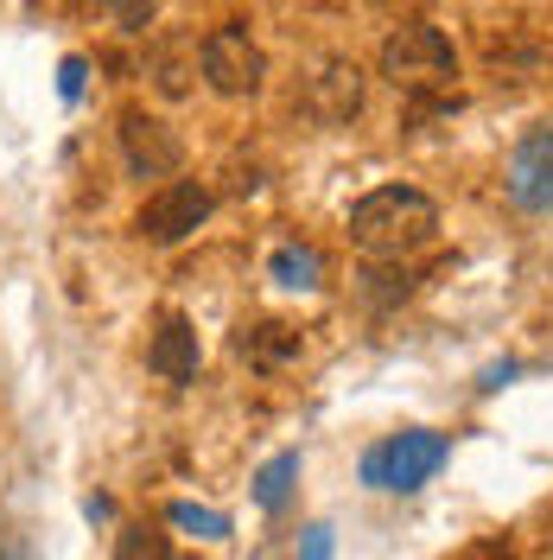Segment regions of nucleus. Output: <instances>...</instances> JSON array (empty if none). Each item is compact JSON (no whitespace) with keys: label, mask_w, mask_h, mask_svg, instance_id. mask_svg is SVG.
I'll return each mask as SVG.
<instances>
[{"label":"nucleus","mask_w":553,"mask_h":560,"mask_svg":"<svg viewBox=\"0 0 553 560\" xmlns=\"http://www.w3.org/2000/svg\"><path fill=\"white\" fill-rule=\"evenodd\" d=\"M0 560H33V555H26V548H7V555H0Z\"/></svg>","instance_id":"nucleus-20"},{"label":"nucleus","mask_w":553,"mask_h":560,"mask_svg":"<svg viewBox=\"0 0 553 560\" xmlns=\"http://www.w3.org/2000/svg\"><path fill=\"white\" fill-rule=\"evenodd\" d=\"M446 433H433V427H408V433H395V440H381L376 453L363 458V485L376 490H420L439 465H446Z\"/></svg>","instance_id":"nucleus-3"},{"label":"nucleus","mask_w":553,"mask_h":560,"mask_svg":"<svg viewBox=\"0 0 553 560\" xmlns=\"http://www.w3.org/2000/svg\"><path fill=\"white\" fill-rule=\"evenodd\" d=\"M509 198L521 210H553V128H534L516 147V160H509Z\"/></svg>","instance_id":"nucleus-8"},{"label":"nucleus","mask_w":553,"mask_h":560,"mask_svg":"<svg viewBox=\"0 0 553 560\" xmlns=\"http://www.w3.org/2000/svg\"><path fill=\"white\" fill-rule=\"evenodd\" d=\"M83 77H90V65H83V58H64V65H58V96H64V103H77V96H83Z\"/></svg>","instance_id":"nucleus-18"},{"label":"nucleus","mask_w":553,"mask_h":560,"mask_svg":"<svg viewBox=\"0 0 553 560\" xmlns=\"http://www.w3.org/2000/svg\"><path fill=\"white\" fill-rule=\"evenodd\" d=\"M350 243L363 255H381V261H401L439 236V205L420 191V185H376L369 198L350 205Z\"/></svg>","instance_id":"nucleus-1"},{"label":"nucleus","mask_w":553,"mask_h":560,"mask_svg":"<svg viewBox=\"0 0 553 560\" xmlns=\"http://www.w3.org/2000/svg\"><path fill=\"white\" fill-rule=\"evenodd\" d=\"M381 77L401 96H446L458 83V51H451V38L439 26L414 20V26H395L381 38Z\"/></svg>","instance_id":"nucleus-2"},{"label":"nucleus","mask_w":553,"mask_h":560,"mask_svg":"<svg viewBox=\"0 0 553 560\" xmlns=\"http://www.w3.org/2000/svg\"><path fill=\"white\" fill-rule=\"evenodd\" d=\"M293 478H299V453H280L268 458L261 471H255V503L274 516V510H286V497H293Z\"/></svg>","instance_id":"nucleus-12"},{"label":"nucleus","mask_w":553,"mask_h":560,"mask_svg":"<svg viewBox=\"0 0 553 560\" xmlns=\"http://www.w3.org/2000/svg\"><path fill=\"white\" fill-rule=\"evenodd\" d=\"M121 153H128L134 178H173L178 166H185V147H178V135L160 121V115H140V108H128V115H121Z\"/></svg>","instance_id":"nucleus-6"},{"label":"nucleus","mask_w":553,"mask_h":560,"mask_svg":"<svg viewBox=\"0 0 553 560\" xmlns=\"http://www.w3.org/2000/svg\"><path fill=\"white\" fill-rule=\"evenodd\" d=\"M414 287H420V275L414 268H401V261H369L363 275H356V293L369 300V306H401V300H414Z\"/></svg>","instance_id":"nucleus-11"},{"label":"nucleus","mask_w":553,"mask_h":560,"mask_svg":"<svg viewBox=\"0 0 553 560\" xmlns=\"http://www.w3.org/2000/svg\"><path fill=\"white\" fill-rule=\"evenodd\" d=\"M268 275L280 280V287H318V255L311 248H299V243H286V248H274V261H268Z\"/></svg>","instance_id":"nucleus-13"},{"label":"nucleus","mask_w":553,"mask_h":560,"mask_svg":"<svg viewBox=\"0 0 553 560\" xmlns=\"http://www.w3.org/2000/svg\"><path fill=\"white\" fill-rule=\"evenodd\" d=\"M210 205H216V198H210L204 178H173V185H160V191L140 205L134 230L146 236V243H160V248L185 243V236H191V230L210 217Z\"/></svg>","instance_id":"nucleus-5"},{"label":"nucleus","mask_w":553,"mask_h":560,"mask_svg":"<svg viewBox=\"0 0 553 560\" xmlns=\"http://www.w3.org/2000/svg\"><path fill=\"white\" fill-rule=\"evenodd\" d=\"M115 560H173V541H166L160 528L134 523V528H121V535H115Z\"/></svg>","instance_id":"nucleus-14"},{"label":"nucleus","mask_w":553,"mask_h":560,"mask_svg":"<svg viewBox=\"0 0 553 560\" xmlns=\"http://www.w3.org/2000/svg\"><path fill=\"white\" fill-rule=\"evenodd\" d=\"M185 51H191V45H166V51H160V65H153V83H160L166 96H185V90H191V70H185Z\"/></svg>","instance_id":"nucleus-16"},{"label":"nucleus","mask_w":553,"mask_h":560,"mask_svg":"<svg viewBox=\"0 0 553 560\" xmlns=\"http://www.w3.org/2000/svg\"><path fill=\"white\" fill-rule=\"evenodd\" d=\"M198 65H204V83L216 96H255L261 83H268V58H261V45L248 38V26H216V33L198 45Z\"/></svg>","instance_id":"nucleus-4"},{"label":"nucleus","mask_w":553,"mask_h":560,"mask_svg":"<svg viewBox=\"0 0 553 560\" xmlns=\"http://www.w3.org/2000/svg\"><path fill=\"white\" fill-rule=\"evenodd\" d=\"M153 13H160V0H108V20H115L121 33H146Z\"/></svg>","instance_id":"nucleus-17"},{"label":"nucleus","mask_w":553,"mask_h":560,"mask_svg":"<svg viewBox=\"0 0 553 560\" xmlns=\"http://www.w3.org/2000/svg\"><path fill=\"white\" fill-rule=\"evenodd\" d=\"M198 363H204V350H198L191 318L166 313L160 331H153V345H146V370H153L160 383H198Z\"/></svg>","instance_id":"nucleus-9"},{"label":"nucleus","mask_w":553,"mask_h":560,"mask_svg":"<svg viewBox=\"0 0 553 560\" xmlns=\"http://www.w3.org/2000/svg\"><path fill=\"white\" fill-rule=\"evenodd\" d=\"M356 108H363V70L350 65V58H325L306 77V115L325 121V128H344Z\"/></svg>","instance_id":"nucleus-7"},{"label":"nucleus","mask_w":553,"mask_h":560,"mask_svg":"<svg viewBox=\"0 0 553 560\" xmlns=\"http://www.w3.org/2000/svg\"><path fill=\"white\" fill-rule=\"evenodd\" d=\"M299 560H331V528H325V523H311V528H306V541H299Z\"/></svg>","instance_id":"nucleus-19"},{"label":"nucleus","mask_w":553,"mask_h":560,"mask_svg":"<svg viewBox=\"0 0 553 560\" xmlns=\"http://www.w3.org/2000/svg\"><path fill=\"white\" fill-rule=\"evenodd\" d=\"M166 523L191 528V535H204V541H223V535H230V516H216V510H204V503H173Z\"/></svg>","instance_id":"nucleus-15"},{"label":"nucleus","mask_w":553,"mask_h":560,"mask_svg":"<svg viewBox=\"0 0 553 560\" xmlns=\"http://www.w3.org/2000/svg\"><path fill=\"white\" fill-rule=\"evenodd\" d=\"M236 357H243V363H255V370H280V363H293V357H299V331H293V325H280V318L243 325Z\"/></svg>","instance_id":"nucleus-10"}]
</instances>
